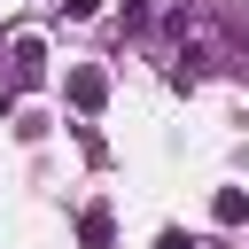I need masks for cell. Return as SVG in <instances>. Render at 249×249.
<instances>
[{
    "instance_id": "8992f818",
    "label": "cell",
    "mask_w": 249,
    "mask_h": 249,
    "mask_svg": "<svg viewBox=\"0 0 249 249\" xmlns=\"http://www.w3.org/2000/svg\"><path fill=\"white\" fill-rule=\"evenodd\" d=\"M156 249H195V241H187L179 226H163V233H156Z\"/></svg>"
},
{
    "instance_id": "5b68a950",
    "label": "cell",
    "mask_w": 249,
    "mask_h": 249,
    "mask_svg": "<svg viewBox=\"0 0 249 249\" xmlns=\"http://www.w3.org/2000/svg\"><path fill=\"white\" fill-rule=\"evenodd\" d=\"M62 16H70V23H86V16H101V0H62Z\"/></svg>"
},
{
    "instance_id": "7a4b0ae2",
    "label": "cell",
    "mask_w": 249,
    "mask_h": 249,
    "mask_svg": "<svg viewBox=\"0 0 249 249\" xmlns=\"http://www.w3.org/2000/svg\"><path fill=\"white\" fill-rule=\"evenodd\" d=\"M70 101H78V109H101V101H109V70H93V62L70 70Z\"/></svg>"
},
{
    "instance_id": "6da1fadb",
    "label": "cell",
    "mask_w": 249,
    "mask_h": 249,
    "mask_svg": "<svg viewBox=\"0 0 249 249\" xmlns=\"http://www.w3.org/2000/svg\"><path fill=\"white\" fill-rule=\"evenodd\" d=\"M39 78H47V47L39 39H16L8 47V86H39Z\"/></svg>"
},
{
    "instance_id": "3957f363",
    "label": "cell",
    "mask_w": 249,
    "mask_h": 249,
    "mask_svg": "<svg viewBox=\"0 0 249 249\" xmlns=\"http://www.w3.org/2000/svg\"><path fill=\"white\" fill-rule=\"evenodd\" d=\"M210 218H218V226H249V195H241V187H218V195H210Z\"/></svg>"
},
{
    "instance_id": "ba28073f",
    "label": "cell",
    "mask_w": 249,
    "mask_h": 249,
    "mask_svg": "<svg viewBox=\"0 0 249 249\" xmlns=\"http://www.w3.org/2000/svg\"><path fill=\"white\" fill-rule=\"evenodd\" d=\"M124 16H132V23H140V16H148V0H124Z\"/></svg>"
},
{
    "instance_id": "277c9868",
    "label": "cell",
    "mask_w": 249,
    "mask_h": 249,
    "mask_svg": "<svg viewBox=\"0 0 249 249\" xmlns=\"http://www.w3.org/2000/svg\"><path fill=\"white\" fill-rule=\"evenodd\" d=\"M78 241H86V249H109V241H117V218H109V210L93 202V210L78 218Z\"/></svg>"
},
{
    "instance_id": "52a82bcc",
    "label": "cell",
    "mask_w": 249,
    "mask_h": 249,
    "mask_svg": "<svg viewBox=\"0 0 249 249\" xmlns=\"http://www.w3.org/2000/svg\"><path fill=\"white\" fill-rule=\"evenodd\" d=\"M8 109H16V86H8V78H0V117H8Z\"/></svg>"
}]
</instances>
